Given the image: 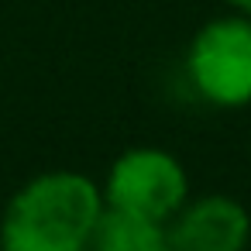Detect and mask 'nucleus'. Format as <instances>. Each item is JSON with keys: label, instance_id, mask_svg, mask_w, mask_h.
Returning <instances> with one entry per match:
<instances>
[{"label": "nucleus", "instance_id": "obj_1", "mask_svg": "<svg viewBox=\"0 0 251 251\" xmlns=\"http://www.w3.org/2000/svg\"><path fill=\"white\" fill-rule=\"evenodd\" d=\"M103 213V189L73 169L28 179L0 220V251H86Z\"/></svg>", "mask_w": 251, "mask_h": 251}, {"label": "nucleus", "instance_id": "obj_2", "mask_svg": "<svg viewBox=\"0 0 251 251\" xmlns=\"http://www.w3.org/2000/svg\"><path fill=\"white\" fill-rule=\"evenodd\" d=\"M186 79L213 107L237 110L251 103V18L227 14L203 25L186 49Z\"/></svg>", "mask_w": 251, "mask_h": 251}, {"label": "nucleus", "instance_id": "obj_3", "mask_svg": "<svg viewBox=\"0 0 251 251\" xmlns=\"http://www.w3.org/2000/svg\"><path fill=\"white\" fill-rule=\"evenodd\" d=\"M100 189L107 206L134 210L169 224L176 210L189 200V176L172 151L155 145H138L110 162Z\"/></svg>", "mask_w": 251, "mask_h": 251}, {"label": "nucleus", "instance_id": "obj_4", "mask_svg": "<svg viewBox=\"0 0 251 251\" xmlns=\"http://www.w3.org/2000/svg\"><path fill=\"white\" fill-rule=\"evenodd\" d=\"M251 213L227 193L189 196L169 220V251H248Z\"/></svg>", "mask_w": 251, "mask_h": 251}, {"label": "nucleus", "instance_id": "obj_5", "mask_svg": "<svg viewBox=\"0 0 251 251\" xmlns=\"http://www.w3.org/2000/svg\"><path fill=\"white\" fill-rule=\"evenodd\" d=\"M90 248L93 251H169V224L103 203Z\"/></svg>", "mask_w": 251, "mask_h": 251}, {"label": "nucleus", "instance_id": "obj_6", "mask_svg": "<svg viewBox=\"0 0 251 251\" xmlns=\"http://www.w3.org/2000/svg\"><path fill=\"white\" fill-rule=\"evenodd\" d=\"M227 4L234 7V14H244V18H251V0H227Z\"/></svg>", "mask_w": 251, "mask_h": 251}, {"label": "nucleus", "instance_id": "obj_7", "mask_svg": "<svg viewBox=\"0 0 251 251\" xmlns=\"http://www.w3.org/2000/svg\"><path fill=\"white\" fill-rule=\"evenodd\" d=\"M86 251H93V248H86Z\"/></svg>", "mask_w": 251, "mask_h": 251}]
</instances>
